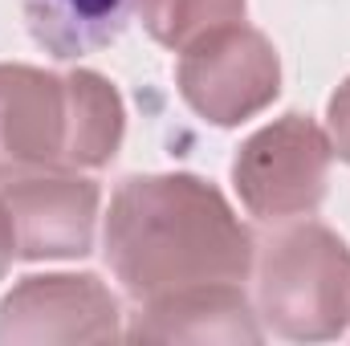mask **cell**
Returning a JSON list of instances; mask_svg holds the SVG:
<instances>
[{
  "instance_id": "obj_1",
  "label": "cell",
  "mask_w": 350,
  "mask_h": 346,
  "mask_svg": "<svg viewBox=\"0 0 350 346\" xmlns=\"http://www.w3.org/2000/svg\"><path fill=\"white\" fill-rule=\"evenodd\" d=\"M102 245L110 273L139 306L208 285H245L257 249L228 200L183 172L122 179Z\"/></svg>"
},
{
  "instance_id": "obj_11",
  "label": "cell",
  "mask_w": 350,
  "mask_h": 346,
  "mask_svg": "<svg viewBox=\"0 0 350 346\" xmlns=\"http://www.w3.org/2000/svg\"><path fill=\"white\" fill-rule=\"evenodd\" d=\"M330 143H334V155L350 163V78L330 98Z\"/></svg>"
},
{
  "instance_id": "obj_7",
  "label": "cell",
  "mask_w": 350,
  "mask_h": 346,
  "mask_svg": "<svg viewBox=\"0 0 350 346\" xmlns=\"http://www.w3.org/2000/svg\"><path fill=\"white\" fill-rule=\"evenodd\" d=\"M12 249L25 261L86 257L94 245L98 187L74 172H45L0 183Z\"/></svg>"
},
{
  "instance_id": "obj_3",
  "label": "cell",
  "mask_w": 350,
  "mask_h": 346,
  "mask_svg": "<svg viewBox=\"0 0 350 346\" xmlns=\"http://www.w3.org/2000/svg\"><path fill=\"white\" fill-rule=\"evenodd\" d=\"M257 314L293 343L338 338L350 322V249L314 220L277 228L253 249Z\"/></svg>"
},
{
  "instance_id": "obj_12",
  "label": "cell",
  "mask_w": 350,
  "mask_h": 346,
  "mask_svg": "<svg viewBox=\"0 0 350 346\" xmlns=\"http://www.w3.org/2000/svg\"><path fill=\"white\" fill-rule=\"evenodd\" d=\"M12 257H16V249H12V232H8V220H4V208H0V277H4Z\"/></svg>"
},
{
  "instance_id": "obj_5",
  "label": "cell",
  "mask_w": 350,
  "mask_h": 346,
  "mask_svg": "<svg viewBox=\"0 0 350 346\" xmlns=\"http://www.w3.org/2000/svg\"><path fill=\"white\" fill-rule=\"evenodd\" d=\"M183 102L216 127H237L265 110L281 90V62L261 29L245 21L212 29L179 53Z\"/></svg>"
},
{
  "instance_id": "obj_2",
  "label": "cell",
  "mask_w": 350,
  "mask_h": 346,
  "mask_svg": "<svg viewBox=\"0 0 350 346\" xmlns=\"http://www.w3.org/2000/svg\"><path fill=\"white\" fill-rule=\"evenodd\" d=\"M122 98L90 70L0 66V183L106 168L122 143Z\"/></svg>"
},
{
  "instance_id": "obj_8",
  "label": "cell",
  "mask_w": 350,
  "mask_h": 346,
  "mask_svg": "<svg viewBox=\"0 0 350 346\" xmlns=\"http://www.w3.org/2000/svg\"><path fill=\"white\" fill-rule=\"evenodd\" d=\"M131 343H261L245 285H208L155 306H139Z\"/></svg>"
},
{
  "instance_id": "obj_6",
  "label": "cell",
  "mask_w": 350,
  "mask_h": 346,
  "mask_svg": "<svg viewBox=\"0 0 350 346\" xmlns=\"http://www.w3.org/2000/svg\"><path fill=\"white\" fill-rule=\"evenodd\" d=\"M118 302L98 277H25L0 302V343H114Z\"/></svg>"
},
{
  "instance_id": "obj_10",
  "label": "cell",
  "mask_w": 350,
  "mask_h": 346,
  "mask_svg": "<svg viewBox=\"0 0 350 346\" xmlns=\"http://www.w3.org/2000/svg\"><path fill=\"white\" fill-rule=\"evenodd\" d=\"M135 4L143 29L175 53H183L191 41L208 37L212 29L245 21V0H135Z\"/></svg>"
},
{
  "instance_id": "obj_9",
  "label": "cell",
  "mask_w": 350,
  "mask_h": 346,
  "mask_svg": "<svg viewBox=\"0 0 350 346\" xmlns=\"http://www.w3.org/2000/svg\"><path fill=\"white\" fill-rule=\"evenodd\" d=\"M131 4L135 0H21V12L37 45L74 62L122 33Z\"/></svg>"
},
{
  "instance_id": "obj_4",
  "label": "cell",
  "mask_w": 350,
  "mask_h": 346,
  "mask_svg": "<svg viewBox=\"0 0 350 346\" xmlns=\"http://www.w3.org/2000/svg\"><path fill=\"white\" fill-rule=\"evenodd\" d=\"M330 159V135L306 114H285L245 139L232 159V183L257 220H293L322 204Z\"/></svg>"
}]
</instances>
